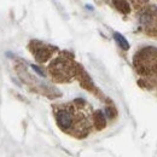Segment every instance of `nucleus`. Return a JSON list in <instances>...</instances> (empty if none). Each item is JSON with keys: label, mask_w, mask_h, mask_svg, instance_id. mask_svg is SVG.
Returning <instances> with one entry per match:
<instances>
[{"label": "nucleus", "mask_w": 157, "mask_h": 157, "mask_svg": "<svg viewBox=\"0 0 157 157\" xmlns=\"http://www.w3.org/2000/svg\"><path fill=\"white\" fill-rule=\"evenodd\" d=\"M57 123L63 131H69L75 124V113L69 108H63L56 114Z\"/></svg>", "instance_id": "obj_1"}, {"label": "nucleus", "mask_w": 157, "mask_h": 157, "mask_svg": "<svg viewBox=\"0 0 157 157\" xmlns=\"http://www.w3.org/2000/svg\"><path fill=\"white\" fill-rule=\"evenodd\" d=\"M114 39H115V41L120 45V47H122L123 50H128V48H129L128 41L124 39V36H122L120 33H115V34H114Z\"/></svg>", "instance_id": "obj_2"}, {"label": "nucleus", "mask_w": 157, "mask_h": 157, "mask_svg": "<svg viewBox=\"0 0 157 157\" xmlns=\"http://www.w3.org/2000/svg\"><path fill=\"white\" fill-rule=\"evenodd\" d=\"M114 2H115L116 7H117L120 11H122V12H124V13L129 12V5L127 4L126 0H114Z\"/></svg>", "instance_id": "obj_3"}, {"label": "nucleus", "mask_w": 157, "mask_h": 157, "mask_svg": "<svg viewBox=\"0 0 157 157\" xmlns=\"http://www.w3.org/2000/svg\"><path fill=\"white\" fill-rule=\"evenodd\" d=\"M94 122H96V124H97L98 128H103L105 126V117H104V115H103L101 111H97L96 113V115H94Z\"/></svg>", "instance_id": "obj_4"}, {"label": "nucleus", "mask_w": 157, "mask_h": 157, "mask_svg": "<svg viewBox=\"0 0 157 157\" xmlns=\"http://www.w3.org/2000/svg\"><path fill=\"white\" fill-rule=\"evenodd\" d=\"M33 69H34V70H35V71H36V73H38L39 75H41V76H44V73H42V71L40 70V69H39V68H38V67H35V65H33Z\"/></svg>", "instance_id": "obj_5"}]
</instances>
